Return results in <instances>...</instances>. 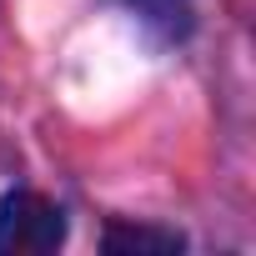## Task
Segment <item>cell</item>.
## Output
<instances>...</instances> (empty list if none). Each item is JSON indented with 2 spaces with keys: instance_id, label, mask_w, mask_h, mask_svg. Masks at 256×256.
Masks as SVG:
<instances>
[{
  "instance_id": "1",
  "label": "cell",
  "mask_w": 256,
  "mask_h": 256,
  "mask_svg": "<svg viewBox=\"0 0 256 256\" xmlns=\"http://www.w3.org/2000/svg\"><path fill=\"white\" fill-rule=\"evenodd\" d=\"M66 241V216L36 196V191H10L0 196V256H50Z\"/></svg>"
},
{
  "instance_id": "2",
  "label": "cell",
  "mask_w": 256,
  "mask_h": 256,
  "mask_svg": "<svg viewBox=\"0 0 256 256\" xmlns=\"http://www.w3.org/2000/svg\"><path fill=\"white\" fill-rule=\"evenodd\" d=\"M100 246H106L110 256H176V251H181L186 241H181L176 231H161V226H136V221H116V226H106Z\"/></svg>"
}]
</instances>
